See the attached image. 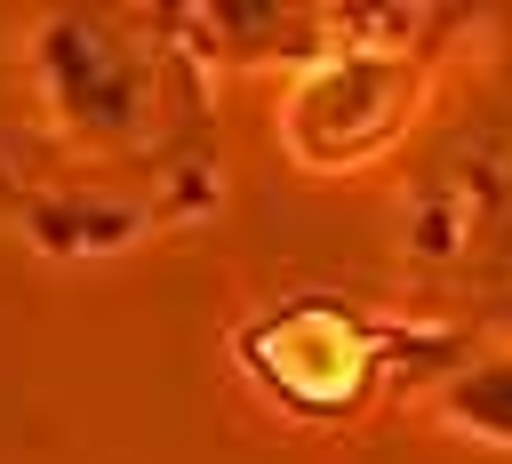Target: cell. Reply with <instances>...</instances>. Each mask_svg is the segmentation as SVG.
I'll return each mask as SVG.
<instances>
[{"label": "cell", "instance_id": "6da1fadb", "mask_svg": "<svg viewBox=\"0 0 512 464\" xmlns=\"http://www.w3.org/2000/svg\"><path fill=\"white\" fill-rule=\"evenodd\" d=\"M168 16L0 8V216L48 256H104L168 216L184 64Z\"/></svg>", "mask_w": 512, "mask_h": 464}]
</instances>
